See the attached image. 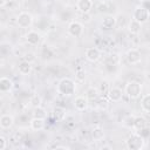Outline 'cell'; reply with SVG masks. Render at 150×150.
<instances>
[{
  "mask_svg": "<svg viewBox=\"0 0 150 150\" xmlns=\"http://www.w3.org/2000/svg\"><path fill=\"white\" fill-rule=\"evenodd\" d=\"M125 59L128 61V63L130 64H137L142 61V55H141V52L136 48H130L128 49L127 54H125Z\"/></svg>",
  "mask_w": 150,
  "mask_h": 150,
  "instance_id": "cell-8",
  "label": "cell"
},
{
  "mask_svg": "<svg viewBox=\"0 0 150 150\" xmlns=\"http://www.w3.org/2000/svg\"><path fill=\"white\" fill-rule=\"evenodd\" d=\"M41 40H42V36L36 30H29L26 34V41L30 46H39L40 42H41Z\"/></svg>",
  "mask_w": 150,
  "mask_h": 150,
  "instance_id": "cell-10",
  "label": "cell"
},
{
  "mask_svg": "<svg viewBox=\"0 0 150 150\" xmlns=\"http://www.w3.org/2000/svg\"><path fill=\"white\" fill-rule=\"evenodd\" d=\"M83 32H84V26L80 21L73 20L68 25V34L70 36H73V38H80V36H82Z\"/></svg>",
  "mask_w": 150,
  "mask_h": 150,
  "instance_id": "cell-6",
  "label": "cell"
},
{
  "mask_svg": "<svg viewBox=\"0 0 150 150\" xmlns=\"http://www.w3.org/2000/svg\"><path fill=\"white\" fill-rule=\"evenodd\" d=\"M141 29H142V25H141L139 22L135 21L134 19H131V20L129 21V23H128V30H129L131 34L137 35V34L141 33Z\"/></svg>",
  "mask_w": 150,
  "mask_h": 150,
  "instance_id": "cell-21",
  "label": "cell"
},
{
  "mask_svg": "<svg viewBox=\"0 0 150 150\" xmlns=\"http://www.w3.org/2000/svg\"><path fill=\"white\" fill-rule=\"evenodd\" d=\"M102 56V53L101 50L97 48V47H88L86 50H84V57L87 61L94 63V62H97Z\"/></svg>",
  "mask_w": 150,
  "mask_h": 150,
  "instance_id": "cell-7",
  "label": "cell"
},
{
  "mask_svg": "<svg viewBox=\"0 0 150 150\" xmlns=\"http://www.w3.org/2000/svg\"><path fill=\"white\" fill-rule=\"evenodd\" d=\"M125 145L129 150H142L145 146V139L138 132H132L127 138Z\"/></svg>",
  "mask_w": 150,
  "mask_h": 150,
  "instance_id": "cell-3",
  "label": "cell"
},
{
  "mask_svg": "<svg viewBox=\"0 0 150 150\" xmlns=\"http://www.w3.org/2000/svg\"><path fill=\"white\" fill-rule=\"evenodd\" d=\"M56 90L61 96L69 97L75 94L76 91V83L70 77H62L56 86Z\"/></svg>",
  "mask_w": 150,
  "mask_h": 150,
  "instance_id": "cell-1",
  "label": "cell"
},
{
  "mask_svg": "<svg viewBox=\"0 0 150 150\" xmlns=\"http://www.w3.org/2000/svg\"><path fill=\"white\" fill-rule=\"evenodd\" d=\"M144 127H146V120L141 116V115H137V116H134V122H132V128L135 130H141L143 129Z\"/></svg>",
  "mask_w": 150,
  "mask_h": 150,
  "instance_id": "cell-19",
  "label": "cell"
},
{
  "mask_svg": "<svg viewBox=\"0 0 150 150\" xmlns=\"http://www.w3.org/2000/svg\"><path fill=\"white\" fill-rule=\"evenodd\" d=\"M33 117H36V118H46L47 117V111L43 107L39 105V107H35L33 109Z\"/></svg>",
  "mask_w": 150,
  "mask_h": 150,
  "instance_id": "cell-23",
  "label": "cell"
},
{
  "mask_svg": "<svg viewBox=\"0 0 150 150\" xmlns=\"http://www.w3.org/2000/svg\"><path fill=\"white\" fill-rule=\"evenodd\" d=\"M104 136H105V132H104L103 128H101L98 125L93 128V130H91V138H93V141L101 142L104 138Z\"/></svg>",
  "mask_w": 150,
  "mask_h": 150,
  "instance_id": "cell-17",
  "label": "cell"
},
{
  "mask_svg": "<svg viewBox=\"0 0 150 150\" xmlns=\"http://www.w3.org/2000/svg\"><path fill=\"white\" fill-rule=\"evenodd\" d=\"M29 103L32 104V107H33V108L41 105V103H42L41 96H40V95H38V94H34V95H32V97L29 98Z\"/></svg>",
  "mask_w": 150,
  "mask_h": 150,
  "instance_id": "cell-26",
  "label": "cell"
},
{
  "mask_svg": "<svg viewBox=\"0 0 150 150\" xmlns=\"http://www.w3.org/2000/svg\"><path fill=\"white\" fill-rule=\"evenodd\" d=\"M29 125H30V129L34 130V131H41L43 128H45V120L43 118H36V117H33L29 122Z\"/></svg>",
  "mask_w": 150,
  "mask_h": 150,
  "instance_id": "cell-18",
  "label": "cell"
},
{
  "mask_svg": "<svg viewBox=\"0 0 150 150\" xmlns=\"http://www.w3.org/2000/svg\"><path fill=\"white\" fill-rule=\"evenodd\" d=\"M132 122H134V115H129L123 120V125L127 128H132Z\"/></svg>",
  "mask_w": 150,
  "mask_h": 150,
  "instance_id": "cell-28",
  "label": "cell"
},
{
  "mask_svg": "<svg viewBox=\"0 0 150 150\" xmlns=\"http://www.w3.org/2000/svg\"><path fill=\"white\" fill-rule=\"evenodd\" d=\"M141 109L149 114L150 111V95L149 94H144L142 97H141Z\"/></svg>",
  "mask_w": 150,
  "mask_h": 150,
  "instance_id": "cell-22",
  "label": "cell"
},
{
  "mask_svg": "<svg viewBox=\"0 0 150 150\" xmlns=\"http://www.w3.org/2000/svg\"><path fill=\"white\" fill-rule=\"evenodd\" d=\"M100 90L96 87H89L86 90V97L88 101H96L100 97Z\"/></svg>",
  "mask_w": 150,
  "mask_h": 150,
  "instance_id": "cell-20",
  "label": "cell"
},
{
  "mask_svg": "<svg viewBox=\"0 0 150 150\" xmlns=\"http://www.w3.org/2000/svg\"><path fill=\"white\" fill-rule=\"evenodd\" d=\"M6 146H7V141H6V138H5L4 136H0V150L6 149Z\"/></svg>",
  "mask_w": 150,
  "mask_h": 150,
  "instance_id": "cell-29",
  "label": "cell"
},
{
  "mask_svg": "<svg viewBox=\"0 0 150 150\" xmlns=\"http://www.w3.org/2000/svg\"><path fill=\"white\" fill-rule=\"evenodd\" d=\"M149 18H150V12H149L148 8H145V7L141 6V5L135 7V9L132 12V19L135 21H137L141 25H143V23L148 22Z\"/></svg>",
  "mask_w": 150,
  "mask_h": 150,
  "instance_id": "cell-4",
  "label": "cell"
},
{
  "mask_svg": "<svg viewBox=\"0 0 150 150\" xmlns=\"http://www.w3.org/2000/svg\"><path fill=\"white\" fill-rule=\"evenodd\" d=\"M53 116L57 120V121H62L66 117V110L62 107H55L53 109Z\"/></svg>",
  "mask_w": 150,
  "mask_h": 150,
  "instance_id": "cell-24",
  "label": "cell"
},
{
  "mask_svg": "<svg viewBox=\"0 0 150 150\" xmlns=\"http://www.w3.org/2000/svg\"><path fill=\"white\" fill-rule=\"evenodd\" d=\"M107 95H108V98L111 101V102H120L121 100H122V97H123V91H122V89L121 88H118V87H110L109 89H108V93H107Z\"/></svg>",
  "mask_w": 150,
  "mask_h": 150,
  "instance_id": "cell-9",
  "label": "cell"
},
{
  "mask_svg": "<svg viewBox=\"0 0 150 150\" xmlns=\"http://www.w3.org/2000/svg\"><path fill=\"white\" fill-rule=\"evenodd\" d=\"M33 21H34L33 15L29 12H26V11L19 13V15L16 16V25L20 28H23V29L29 28L33 25Z\"/></svg>",
  "mask_w": 150,
  "mask_h": 150,
  "instance_id": "cell-5",
  "label": "cell"
},
{
  "mask_svg": "<svg viewBox=\"0 0 150 150\" xmlns=\"http://www.w3.org/2000/svg\"><path fill=\"white\" fill-rule=\"evenodd\" d=\"M88 105H89V101L87 100L86 96H77L75 97L74 100V108L77 110V111H84L88 109Z\"/></svg>",
  "mask_w": 150,
  "mask_h": 150,
  "instance_id": "cell-12",
  "label": "cell"
},
{
  "mask_svg": "<svg viewBox=\"0 0 150 150\" xmlns=\"http://www.w3.org/2000/svg\"><path fill=\"white\" fill-rule=\"evenodd\" d=\"M75 80L77 82H83L86 80V71L83 69H79L75 73Z\"/></svg>",
  "mask_w": 150,
  "mask_h": 150,
  "instance_id": "cell-27",
  "label": "cell"
},
{
  "mask_svg": "<svg viewBox=\"0 0 150 150\" xmlns=\"http://www.w3.org/2000/svg\"><path fill=\"white\" fill-rule=\"evenodd\" d=\"M56 149H69V146H66V145H57L55 146Z\"/></svg>",
  "mask_w": 150,
  "mask_h": 150,
  "instance_id": "cell-31",
  "label": "cell"
},
{
  "mask_svg": "<svg viewBox=\"0 0 150 150\" xmlns=\"http://www.w3.org/2000/svg\"><path fill=\"white\" fill-rule=\"evenodd\" d=\"M6 4H7V0H0V8L5 7V6H6Z\"/></svg>",
  "mask_w": 150,
  "mask_h": 150,
  "instance_id": "cell-30",
  "label": "cell"
},
{
  "mask_svg": "<svg viewBox=\"0 0 150 150\" xmlns=\"http://www.w3.org/2000/svg\"><path fill=\"white\" fill-rule=\"evenodd\" d=\"M93 6H94L93 0H77L76 2V8L82 14L90 13V11L93 9Z\"/></svg>",
  "mask_w": 150,
  "mask_h": 150,
  "instance_id": "cell-11",
  "label": "cell"
},
{
  "mask_svg": "<svg viewBox=\"0 0 150 150\" xmlns=\"http://www.w3.org/2000/svg\"><path fill=\"white\" fill-rule=\"evenodd\" d=\"M123 94H125L130 100H137L142 94V84L137 81H129L124 87Z\"/></svg>",
  "mask_w": 150,
  "mask_h": 150,
  "instance_id": "cell-2",
  "label": "cell"
},
{
  "mask_svg": "<svg viewBox=\"0 0 150 150\" xmlns=\"http://www.w3.org/2000/svg\"><path fill=\"white\" fill-rule=\"evenodd\" d=\"M18 69H19V73H20L21 75H29V74L32 73L33 67H32V63H30L29 61L23 60V61H21V62L19 63Z\"/></svg>",
  "mask_w": 150,
  "mask_h": 150,
  "instance_id": "cell-16",
  "label": "cell"
},
{
  "mask_svg": "<svg viewBox=\"0 0 150 150\" xmlns=\"http://www.w3.org/2000/svg\"><path fill=\"white\" fill-rule=\"evenodd\" d=\"M14 124V117L11 114H2L0 116V128L7 130L11 129Z\"/></svg>",
  "mask_w": 150,
  "mask_h": 150,
  "instance_id": "cell-13",
  "label": "cell"
},
{
  "mask_svg": "<svg viewBox=\"0 0 150 150\" xmlns=\"http://www.w3.org/2000/svg\"><path fill=\"white\" fill-rule=\"evenodd\" d=\"M97 102H96V108L97 109H100V110H107L108 109V107H109V102H108V100H105L104 97H98L97 100H96Z\"/></svg>",
  "mask_w": 150,
  "mask_h": 150,
  "instance_id": "cell-25",
  "label": "cell"
},
{
  "mask_svg": "<svg viewBox=\"0 0 150 150\" xmlns=\"http://www.w3.org/2000/svg\"><path fill=\"white\" fill-rule=\"evenodd\" d=\"M117 21H116V18L112 16V15H107L103 18L102 22H101V26H102V29L104 30H110L112 28H115Z\"/></svg>",
  "mask_w": 150,
  "mask_h": 150,
  "instance_id": "cell-14",
  "label": "cell"
},
{
  "mask_svg": "<svg viewBox=\"0 0 150 150\" xmlns=\"http://www.w3.org/2000/svg\"><path fill=\"white\" fill-rule=\"evenodd\" d=\"M13 88V81L7 77V76H2L0 77V93H8L11 91Z\"/></svg>",
  "mask_w": 150,
  "mask_h": 150,
  "instance_id": "cell-15",
  "label": "cell"
}]
</instances>
